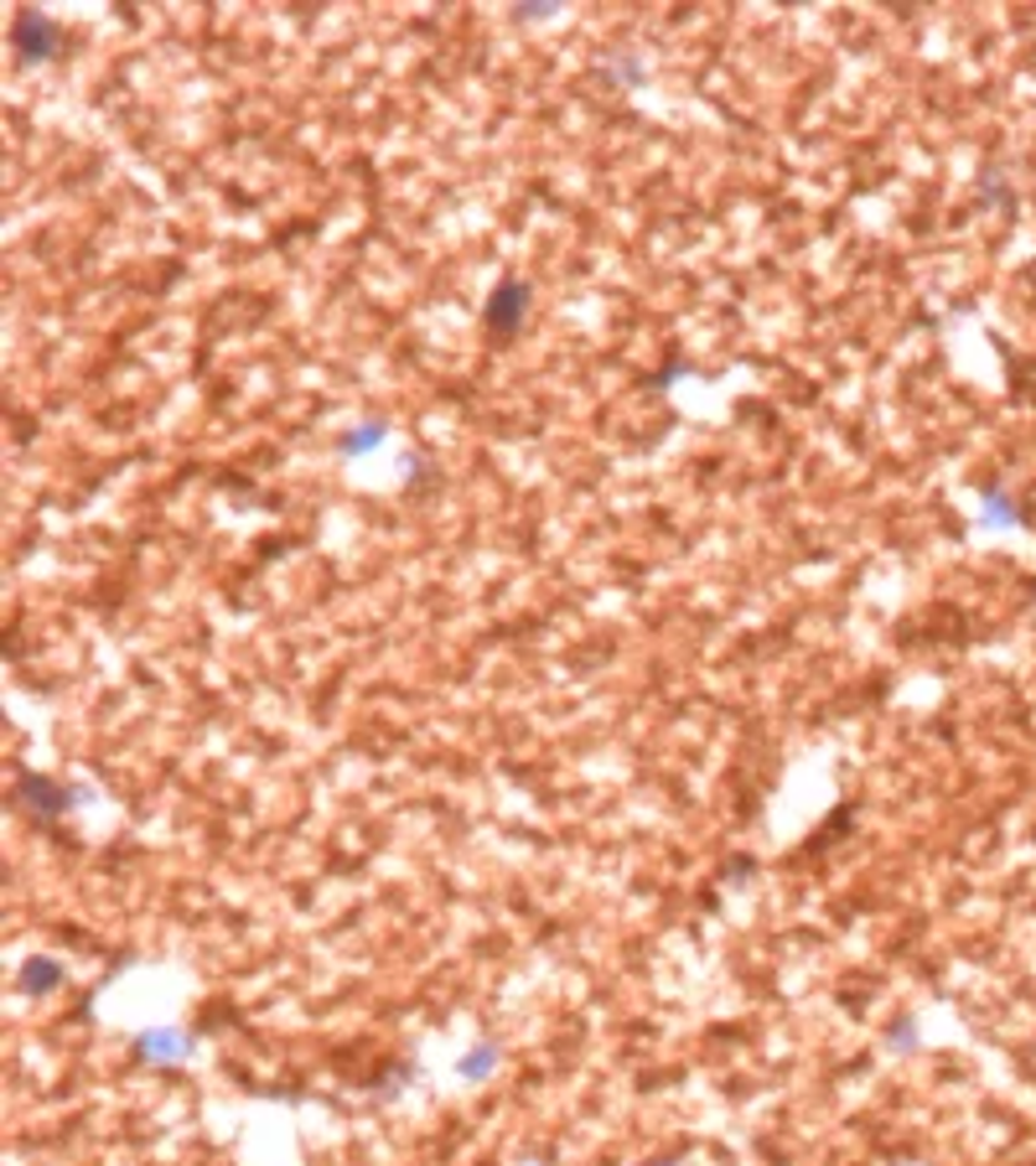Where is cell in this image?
I'll return each instance as SVG.
<instances>
[{"instance_id":"277c9868","label":"cell","mask_w":1036,"mask_h":1166,"mask_svg":"<svg viewBox=\"0 0 1036 1166\" xmlns=\"http://www.w3.org/2000/svg\"><path fill=\"white\" fill-rule=\"evenodd\" d=\"M57 980H63V970H57V964H48V959H31V964L22 970V990H26V996H42V990H52Z\"/></svg>"},{"instance_id":"5b68a950","label":"cell","mask_w":1036,"mask_h":1166,"mask_svg":"<svg viewBox=\"0 0 1036 1166\" xmlns=\"http://www.w3.org/2000/svg\"><path fill=\"white\" fill-rule=\"evenodd\" d=\"M985 519H989V524H1021V508H1015V498H1006V493L985 488Z\"/></svg>"},{"instance_id":"3957f363","label":"cell","mask_w":1036,"mask_h":1166,"mask_svg":"<svg viewBox=\"0 0 1036 1166\" xmlns=\"http://www.w3.org/2000/svg\"><path fill=\"white\" fill-rule=\"evenodd\" d=\"M384 441H389V426H384V420H368V426L342 430V436H337V452L342 456H368L374 446H384Z\"/></svg>"},{"instance_id":"7a4b0ae2","label":"cell","mask_w":1036,"mask_h":1166,"mask_svg":"<svg viewBox=\"0 0 1036 1166\" xmlns=\"http://www.w3.org/2000/svg\"><path fill=\"white\" fill-rule=\"evenodd\" d=\"M523 316H529V286H523V281H497L493 296H488V307H482V327H488L497 342H508V337H518Z\"/></svg>"},{"instance_id":"6da1fadb","label":"cell","mask_w":1036,"mask_h":1166,"mask_svg":"<svg viewBox=\"0 0 1036 1166\" xmlns=\"http://www.w3.org/2000/svg\"><path fill=\"white\" fill-rule=\"evenodd\" d=\"M11 42H16V63H22V68H42V63H52V57L63 52V26L52 22L48 11L26 5V11H16V22H11Z\"/></svg>"},{"instance_id":"8992f818","label":"cell","mask_w":1036,"mask_h":1166,"mask_svg":"<svg viewBox=\"0 0 1036 1166\" xmlns=\"http://www.w3.org/2000/svg\"><path fill=\"white\" fill-rule=\"evenodd\" d=\"M523 16H534V22H544V16H555V5H544V0H534V5H523Z\"/></svg>"}]
</instances>
